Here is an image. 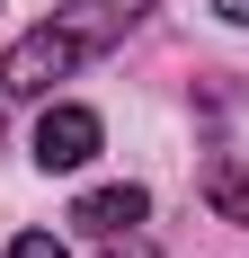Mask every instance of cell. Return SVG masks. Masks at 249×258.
Wrapping results in <instances>:
<instances>
[{
    "mask_svg": "<svg viewBox=\"0 0 249 258\" xmlns=\"http://www.w3.org/2000/svg\"><path fill=\"white\" fill-rule=\"evenodd\" d=\"M143 18H151V0H72V9H53L45 27H27L18 45L0 53V98H45L53 80H72L89 53L125 45Z\"/></svg>",
    "mask_w": 249,
    "mask_h": 258,
    "instance_id": "6da1fadb",
    "label": "cell"
},
{
    "mask_svg": "<svg viewBox=\"0 0 249 258\" xmlns=\"http://www.w3.org/2000/svg\"><path fill=\"white\" fill-rule=\"evenodd\" d=\"M107 143L98 107H45V125H36V169L45 178H72V169H89Z\"/></svg>",
    "mask_w": 249,
    "mask_h": 258,
    "instance_id": "7a4b0ae2",
    "label": "cell"
},
{
    "mask_svg": "<svg viewBox=\"0 0 249 258\" xmlns=\"http://www.w3.org/2000/svg\"><path fill=\"white\" fill-rule=\"evenodd\" d=\"M72 223H80L89 240H116V232H143V223H151V196H143L134 178H116V187H89V196L72 205Z\"/></svg>",
    "mask_w": 249,
    "mask_h": 258,
    "instance_id": "3957f363",
    "label": "cell"
},
{
    "mask_svg": "<svg viewBox=\"0 0 249 258\" xmlns=\"http://www.w3.org/2000/svg\"><path fill=\"white\" fill-rule=\"evenodd\" d=\"M196 187H205V205L223 214V223H249V160L240 152H205Z\"/></svg>",
    "mask_w": 249,
    "mask_h": 258,
    "instance_id": "277c9868",
    "label": "cell"
},
{
    "mask_svg": "<svg viewBox=\"0 0 249 258\" xmlns=\"http://www.w3.org/2000/svg\"><path fill=\"white\" fill-rule=\"evenodd\" d=\"M9 258H72V249H63L53 232H18V240H9Z\"/></svg>",
    "mask_w": 249,
    "mask_h": 258,
    "instance_id": "5b68a950",
    "label": "cell"
},
{
    "mask_svg": "<svg viewBox=\"0 0 249 258\" xmlns=\"http://www.w3.org/2000/svg\"><path fill=\"white\" fill-rule=\"evenodd\" d=\"M107 258H151V240H143V232H116V240H107Z\"/></svg>",
    "mask_w": 249,
    "mask_h": 258,
    "instance_id": "8992f818",
    "label": "cell"
},
{
    "mask_svg": "<svg viewBox=\"0 0 249 258\" xmlns=\"http://www.w3.org/2000/svg\"><path fill=\"white\" fill-rule=\"evenodd\" d=\"M214 9H223V18H231V27H249V0H214Z\"/></svg>",
    "mask_w": 249,
    "mask_h": 258,
    "instance_id": "52a82bcc",
    "label": "cell"
}]
</instances>
